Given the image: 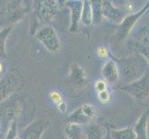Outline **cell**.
<instances>
[{"label": "cell", "instance_id": "19", "mask_svg": "<svg viewBox=\"0 0 149 139\" xmlns=\"http://www.w3.org/2000/svg\"><path fill=\"white\" fill-rule=\"evenodd\" d=\"M81 22L83 23L84 26H90L92 22H93V14H92L91 1H89V0H84L83 1Z\"/></svg>", "mask_w": 149, "mask_h": 139}, {"label": "cell", "instance_id": "17", "mask_svg": "<svg viewBox=\"0 0 149 139\" xmlns=\"http://www.w3.org/2000/svg\"><path fill=\"white\" fill-rule=\"evenodd\" d=\"M64 133L68 139H81V137H83V129H81V125L71 122H67L64 126Z\"/></svg>", "mask_w": 149, "mask_h": 139}, {"label": "cell", "instance_id": "18", "mask_svg": "<svg viewBox=\"0 0 149 139\" xmlns=\"http://www.w3.org/2000/svg\"><path fill=\"white\" fill-rule=\"evenodd\" d=\"M110 137L111 139H136V136L132 127L111 130Z\"/></svg>", "mask_w": 149, "mask_h": 139}, {"label": "cell", "instance_id": "4", "mask_svg": "<svg viewBox=\"0 0 149 139\" xmlns=\"http://www.w3.org/2000/svg\"><path fill=\"white\" fill-rule=\"evenodd\" d=\"M34 36L50 52L56 53L60 50V40L53 27H42L35 33Z\"/></svg>", "mask_w": 149, "mask_h": 139}, {"label": "cell", "instance_id": "20", "mask_svg": "<svg viewBox=\"0 0 149 139\" xmlns=\"http://www.w3.org/2000/svg\"><path fill=\"white\" fill-rule=\"evenodd\" d=\"M13 26H9L3 28L0 31V58H7L6 53V40L9 35L10 32L12 31Z\"/></svg>", "mask_w": 149, "mask_h": 139}, {"label": "cell", "instance_id": "30", "mask_svg": "<svg viewBox=\"0 0 149 139\" xmlns=\"http://www.w3.org/2000/svg\"><path fill=\"white\" fill-rule=\"evenodd\" d=\"M58 110L60 112H62V113H65L66 112V110H67V104H66L64 101L61 102L60 104H58Z\"/></svg>", "mask_w": 149, "mask_h": 139}, {"label": "cell", "instance_id": "26", "mask_svg": "<svg viewBox=\"0 0 149 139\" xmlns=\"http://www.w3.org/2000/svg\"><path fill=\"white\" fill-rule=\"evenodd\" d=\"M95 90L97 92H102V91H105L107 90V84H106V82L105 81H103V80H98L95 83Z\"/></svg>", "mask_w": 149, "mask_h": 139}, {"label": "cell", "instance_id": "14", "mask_svg": "<svg viewBox=\"0 0 149 139\" xmlns=\"http://www.w3.org/2000/svg\"><path fill=\"white\" fill-rule=\"evenodd\" d=\"M102 75L110 84H115L119 81V70L117 64L112 59H107L102 68Z\"/></svg>", "mask_w": 149, "mask_h": 139}, {"label": "cell", "instance_id": "15", "mask_svg": "<svg viewBox=\"0 0 149 139\" xmlns=\"http://www.w3.org/2000/svg\"><path fill=\"white\" fill-rule=\"evenodd\" d=\"M149 110H146L139 117L135 122L134 127L132 128L136 139H147V123H148Z\"/></svg>", "mask_w": 149, "mask_h": 139}, {"label": "cell", "instance_id": "3", "mask_svg": "<svg viewBox=\"0 0 149 139\" xmlns=\"http://www.w3.org/2000/svg\"><path fill=\"white\" fill-rule=\"evenodd\" d=\"M27 13V7L22 1H14L8 3L3 9L4 28L14 26Z\"/></svg>", "mask_w": 149, "mask_h": 139}, {"label": "cell", "instance_id": "9", "mask_svg": "<svg viewBox=\"0 0 149 139\" xmlns=\"http://www.w3.org/2000/svg\"><path fill=\"white\" fill-rule=\"evenodd\" d=\"M37 17L43 22H47L52 20L58 12V4L55 0L41 1L37 6Z\"/></svg>", "mask_w": 149, "mask_h": 139}, {"label": "cell", "instance_id": "6", "mask_svg": "<svg viewBox=\"0 0 149 139\" xmlns=\"http://www.w3.org/2000/svg\"><path fill=\"white\" fill-rule=\"evenodd\" d=\"M95 116L96 111L95 107L91 104H84L71 112L67 117V120H68V122L84 125L93 121Z\"/></svg>", "mask_w": 149, "mask_h": 139}, {"label": "cell", "instance_id": "28", "mask_svg": "<svg viewBox=\"0 0 149 139\" xmlns=\"http://www.w3.org/2000/svg\"><path fill=\"white\" fill-rule=\"evenodd\" d=\"M140 53L142 54V57L146 61V63L149 64V47L148 46H146V47H143L142 49H140Z\"/></svg>", "mask_w": 149, "mask_h": 139}, {"label": "cell", "instance_id": "25", "mask_svg": "<svg viewBox=\"0 0 149 139\" xmlns=\"http://www.w3.org/2000/svg\"><path fill=\"white\" fill-rule=\"evenodd\" d=\"M141 38L145 41V42H149V22L143 26V28L140 32Z\"/></svg>", "mask_w": 149, "mask_h": 139}, {"label": "cell", "instance_id": "27", "mask_svg": "<svg viewBox=\"0 0 149 139\" xmlns=\"http://www.w3.org/2000/svg\"><path fill=\"white\" fill-rule=\"evenodd\" d=\"M96 54L98 57H100V58L105 59L109 56V51H107V47H105V46H99V47L96 49Z\"/></svg>", "mask_w": 149, "mask_h": 139}, {"label": "cell", "instance_id": "21", "mask_svg": "<svg viewBox=\"0 0 149 139\" xmlns=\"http://www.w3.org/2000/svg\"><path fill=\"white\" fill-rule=\"evenodd\" d=\"M92 14H93V22L95 23H99L103 20L102 13V4L101 1H91Z\"/></svg>", "mask_w": 149, "mask_h": 139}, {"label": "cell", "instance_id": "31", "mask_svg": "<svg viewBox=\"0 0 149 139\" xmlns=\"http://www.w3.org/2000/svg\"><path fill=\"white\" fill-rule=\"evenodd\" d=\"M4 70H5V66H4L3 62L0 61V73H2L3 71H4Z\"/></svg>", "mask_w": 149, "mask_h": 139}, {"label": "cell", "instance_id": "8", "mask_svg": "<svg viewBox=\"0 0 149 139\" xmlns=\"http://www.w3.org/2000/svg\"><path fill=\"white\" fill-rule=\"evenodd\" d=\"M47 126V122L45 119L35 120L24 128L19 139H41Z\"/></svg>", "mask_w": 149, "mask_h": 139}, {"label": "cell", "instance_id": "22", "mask_svg": "<svg viewBox=\"0 0 149 139\" xmlns=\"http://www.w3.org/2000/svg\"><path fill=\"white\" fill-rule=\"evenodd\" d=\"M17 135H18V125L16 121L11 122L9 124L8 130L6 136V139H17Z\"/></svg>", "mask_w": 149, "mask_h": 139}, {"label": "cell", "instance_id": "11", "mask_svg": "<svg viewBox=\"0 0 149 139\" xmlns=\"http://www.w3.org/2000/svg\"><path fill=\"white\" fill-rule=\"evenodd\" d=\"M66 7H68L70 11V33H75L79 28L81 22V8H83V1L81 0H69L66 2Z\"/></svg>", "mask_w": 149, "mask_h": 139}, {"label": "cell", "instance_id": "10", "mask_svg": "<svg viewBox=\"0 0 149 139\" xmlns=\"http://www.w3.org/2000/svg\"><path fill=\"white\" fill-rule=\"evenodd\" d=\"M101 4L103 18H106L107 20L117 24H120L123 20V19L125 18L124 11L120 9L119 8L115 7L112 4V2L104 0V1H101Z\"/></svg>", "mask_w": 149, "mask_h": 139}, {"label": "cell", "instance_id": "2", "mask_svg": "<svg viewBox=\"0 0 149 139\" xmlns=\"http://www.w3.org/2000/svg\"><path fill=\"white\" fill-rule=\"evenodd\" d=\"M22 77L16 70H11L0 79V103L8 99L22 87Z\"/></svg>", "mask_w": 149, "mask_h": 139}, {"label": "cell", "instance_id": "13", "mask_svg": "<svg viewBox=\"0 0 149 139\" xmlns=\"http://www.w3.org/2000/svg\"><path fill=\"white\" fill-rule=\"evenodd\" d=\"M69 79L70 80L71 83L78 86H84L87 85V79L85 75V71L84 68L77 64L73 63L71 64L69 73Z\"/></svg>", "mask_w": 149, "mask_h": 139}, {"label": "cell", "instance_id": "5", "mask_svg": "<svg viewBox=\"0 0 149 139\" xmlns=\"http://www.w3.org/2000/svg\"><path fill=\"white\" fill-rule=\"evenodd\" d=\"M123 91H125L136 100H143L149 96V71L143 74L140 79H138L132 83L123 85L121 87Z\"/></svg>", "mask_w": 149, "mask_h": 139}, {"label": "cell", "instance_id": "24", "mask_svg": "<svg viewBox=\"0 0 149 139\" xmlns=\"http://www.w3.org/2000/svg\"><path fill=\"white\" fill-rule=\"evenodd\" d=\"M97 96H98V99L101 103H107L110 99V95H109V93L107 90L99 92Z\"/></svg>", "mask_w": 149, "mask_h": 139}, {"label": "cell", "instance_id": "1", "mask_svg": "<svg viewBox=\"0 0 149 139\" xmlns=\"http://www.w3.org/2000/svg\"><path fill=\"white\" fill-rule=\"evenodd\" d=\"M139 57H131L120 60V67H118L119 70V79L121 80L123 85H129L132 82H134L146 73V61Z\"/></svg>", "mask_w": 149, "mask_h": 139}, {"label": "cell", "instance_id": "7", "mask_svg": "<svg viewBox=\"0 0 149 139\" xmlns=\"http://www.w3.org/2000/svg\"><path fill=\"white\" fill-rule=\"evenodd\" d=\"M149 9V1L145 4V6L143 7L142 9L138 10L135 13H132L128 16H125V18L123 19L122 22L119 25V30H118V34L120 38H124L127 36V34L131 32V30L132 27L134 26L135 23L138 22L143 14L146 11H148Z\"/></svg>", "mask_w": 149, "mask_h": 139}, {"label": "cell", "instance_id": "29", "mask_svg": "<svg viewBox=\"0 0 149 139\" xmlns=\"http://www.w3.org/2000/svg\"><path fill=\"white\" fill-rule=\"evenodd\" d=\"M133 9H134V2L132 1H128L125 3L124 5V10L128 13H131L133 12Z\"/></svg>", "mask_w": 149, "mask_h": 139}, {"label": "cell", "instance_id": "23", "mask_svg": "<svg viewBox=\"0 0 149 139\" xmlns=\"http://www.w3.org/2000/svg\"><path fill=\"white\" fill-rule=\"evenodd\" d=\"M50 98L52 99V101L55 103V104L58 105L61 102H63L62 96H61V94L58 93V91H52L50 93Z\"/></svg>", "mask_w": 149, "mask_h": 139}, {"label": "cell", "instance_id": "12", "mask_svg": "<svg viewBox=\"0 0 149 139\" xmlns=\"http://www.w3.org/2000/svg\"><path fill=\"white\" fill-rule=\"evenodd\" d=\"M22 104L19 101H16L9 103L7 106H5L1 110V111H0V115H1L2 119H4L5 121H8L11 122L18 119L20 114H22Z\"/></svg>", "mask_w": 149, "mask_h": 139}, {"label": "cell", "instance_id": "16", "mask_svg": "<svg viewBox=\"0 0 149 139\" xmlns=\"http://www.w3.org/2000/svg\"><path fill=\"white\" fill-rule=\"evenodd\" d=\"M106 133L107 130L104 126L98 123H95L88 126L85 132V136L86 139H103Z\"/></svg>", "mask_w": 149, "mask_h": 139}]
</instances>
